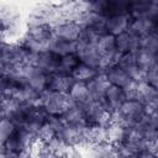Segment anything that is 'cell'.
<instances>
[{
	"mask_svg": "<svg viewBox=\"0 0 158 158\" xmlns=\"http://www.w3.org/2000/svg\"><path fill=\"white\" fill-rule=\"evenodd\" d=\"M73 83H74V79L72 78V75L63 74V73H59V72H54V73L47 74L46 90L68 93L70 86L73 85Z\"/></svg>",
	"mask_w": 158,
	"mask_h": 158,
	"instance_id": "8",
	"label": "cell"
},
{
	"mask_svg": "<svg viewBox=\"0 0 158 158\" xmlns=\"http://www.w3.org/2000/svg\"><path fill=\"white\" fill-rule=\"evenodd\" d=\"M62 120L65 123L69 125H77V126H84L88 125L86 123V118H85V114L81 106L78 105H73L70 109H68L62 116Z\"/></svg>",
	"mask_w": 158,
	"mask_h": 158,
	"instance_id": "17",
	"label": "cell"
},
{
	"mask_svg": "<svg viewBox=\"0 0 158 158\" xmlns=\"http://www.w3.org/2000/svg\"><path fill=\"white\" fill-rule=\"evenodd\" d=\"M115 46L120 54L136 53L139 49V38L135 37L128 31H125L115 37Z\"/></svg>",
	"mask_w": 158,
	"mask_h": 158,
	"instance_id": "9",
	"label": "cell"
},
{
	"mask_svg": "<svg viewBox=\"0 0 158 158\" xmlns=\"http://www.w3.org/2000/svg\"><path fill=\"white\" fill-rule=\"evenodd\" d=\"M130 21H131V15H130L128 11H123V12H117V14L110 15L109 17H106L105 32L116 37L117 35L127 31Z\"/></svg>",
	"mask_w": 158,
	"mask_h": 158,
	"instance_id": "5",
	"label": "cell"
},
{
	"mask_svg": "<svg viewBox=\"0 0 158 158\" xmlns=\"http://www.w3.org/2000/svg\"><path fill=\"white\" fill-rule=\"evenodd\" d=\"M107 85H109V81L104 74V70L99 72L98 75H95L89 81H86V88H88L90 99L91 100H101Z\"/></svg>",
	"mask_w": 158,
	"mask_h": 158,
	"instance_id": "10",
	"label": "cell"
},
{
	"mask_svg": "<svg viewBox=\"0 0 158 158\" xmlns=\"http://www.w3.org/2000/svg\"><path fill=\"white\" fill-rule=\"evenodd\" d=\"M137 101L144 104L152 102L158 100V91L156 88L151 86L149 84H147L146 81L142 83H137V89H136V99Z\"/></svg>",
	"mask_w": 158,
	"mask_h": 158,
	"instance_id": "16",
	"label": "cell"
},
{
	"mask_svg": "<svg viewBox=\"0 0 158 158\" xmlns=\"http://www.w3.org/2000/svg\"><path fill=\"white\" fill-rule=\"evenodd\" d=\"M125 100H126V98H125L122 88H118V86L111 85V84L107 85V88L104 91L102 99H101L104 106L111 115L118 110V107L121 106V104Z\"/></svg>",
	"mask_w": 158,
	"mask_h": 158,
	"instance_id": "6",
	"label": "cell"
},
{
	"mask_svg": "<svg viewBox=\"0 0 158 158\" xmlns=\"http://www.w3.org/2000/svg\"><path fill=\"white\" fill-rule=\"evenodd\" d=\"M144 81L147 84H149L153 88H158V65L153 67L152 69H149L148 72H146V79Z\"/></svg>",
	"mask_w": 158,
	"mask_h": 158,
	"instance_id": "23",
	"label": "cell"
},
{
	"mask_svg": "<svg viewBox=\"0 0 158 158\" xmlns=\"http://www.w3.org/2000/svg\"><path fill=\"white\" fill-rule=\"evenodd\" d=\"M139 48L146 49L151 53L158 54V36H157V32L139 38Z\"/></svg>",
	"mask_w": 158,
	"mask_h": 158,
	"instance_id": "20",
	"label": "cell"
},
{
	"mask_svg": "<svg viewBox=\"0 0 158 158\" xmlns=\"http://www.w3.org/2000/svg\"><path fill=\"white\" fill-rule=\"evenodd\" d=\"M85 114L88 125H96L106 127L111 121V114L106 110L101 100H90L81 106Z\"/></svg>",
	"mask_w": 158,
	"mask_h": 158,
	"instance_id": "2",
	"label": "cell"
},
{
	"mask_svg": "<svg viewBox=\"0 0 158 158\" xmlns=\"http://www.w3.org/2000/svg\"><path fill=\"white\" fill-rule=\"evenodd\" d=\"M56 136H57V133H56L53 126H52V125L49 123V121L47 120V122H44V123L41 126V128L38 130V132H37V142L46 144V143H48L52 138H54Z\"/></svg>",
	"mask_w": 158,
	"mask_h": 158,
	"instance_id": "21",
	"label": "cell"
},
{
	"mask_svg": "<svg viewBox=\"0 0 158 158\" xmlns=\"http://www.w3.org/2000/svg\"><path fill=\"white\" fill-rule=\"evenodd\" d=\"M0 158H9V156H7L6 153H2V154L0 156Z\"/></svg>",
	"mask_w": 158,
	"mask_h": 158,
	"instance_id": "24",
	"label": "cell"
},
{
	"mask_svg": "<svg viewBox=\"0 0 158 158\" xmlns=\"http://www.w3.org/2000/svg\"><path fill=\"white\" fill-rule=\"evenodd\" d=\"M48 51L54 53L58 57H64L69 54H75L77 52V42H69L64 40H59L54 36H52L49 44H48Z\"/></svg>",
	"mask_w": 158,
	"mask_h": 158,
	"instance_id": "12",
	"label": "cell"
},
{
	"mask_svg": "<svg viewBox=\"0 0 158 158\" xmlns=\"http://www.w3.org/2000/svg\"><path fill=\"white\" fill-rule=\"evenodd\" d=\"M80 63L89 65L94 69L102 70L101 68V54L98 49V46L88 44L80 41H77V52H75Z\"/></svg>",
	"mask_w": 158,
	"mask_h": 158,
	"instance_id": "3",
	"label": "cell"
},
{
	"mask_svg": "<svg viewBox=\"0 0 158 158\" xmlns=\"http://www.w3.org/2000/svg\"><path fill=\"white\" fill-rule=\"evenodd\" d=\"M51 28H52V33L54 37H57L59 40L69 41V42H77L83 27L77 21L63 20V21L56 23L54 26H52Z\"/></svg>",
	"mask_w": 158,
	"mask_h": 158,
	"instance_id": "4",
	"label": "cell"
},
{
	"mask_svg": "<svg viewBox=\"0 0 158 158\" xmlns=\"http://www.w3.org/2000/svg\"><path fill=\"white\" fill-rule=\"evenodd\" d=\"M135 59H136V65L143 72H148L153 67L158 65V54L151 53L142 48H139L135 53Z\"/></svg>",
	"mask_w": 158,
	"mask_h": 158,
	"instance_id": "14",
	"label": "cell"
},
{
	"mask_svg": "<svg viewBox=\"0 0 158 158\" xmlns=\"http://www.w3.org/2000/svg\"><path fill=\"white\" fill-rule=\"evenodd\" d=\"M126 130L127 128L121 123L110 121V123L106 126V141L114 146H118L123 143L126 137Z\"/></svg>",
	"mask_w": 158,
	"mask_h": 158,
	"instance_id": "15",
	"label": "cell"
},
{
	"mask_svg": "<svg viewBox=\"0 0 158 158\" xmlns=\"http://www.w3.org/2000/svg\"><path fill=\"white\" fill-rule=\"evenodd\" d=\"M104 74H105V77L107 79L109 84L116 85L118 88H125L126 85H128L132 81L130 75L125 70H122L120 67H117L116 64L104 69Z\"/></svg>",
	"mask_w": 158,
	"mask_h": 158,
	"instance_id": "11",
	"label": "cell"
},
{
	"mask_svg": "<svg viewBox=\"0 0 158 158\" xmlns=\"http://www.w3.org/2000/svg\"><path fill=\"white\" fill-rule=\"evenodd\" d=\"M157 28H158V21L139 17V19H131L127 31L135 37L142 38L147 35L157 32Z\"/></svg>",
	"mask_w": 158,
	"mask_h": 158,
	"instance_id": "7",
	"label": "cell"
},
{
	"mask_svg": "<svg viewBox=\"0 0 158 158\" xmlns=\"http://www.w3.org/2000/svg\"><path fill=\"white\" fill-rule=\"evenodd\" d=\"M79 63H80V62H79V59H78L77 54H69V56L60 57L59 67H58V70H57V72L70 75V74H72V72L74 70V68H75Z\"/></svg>",
	"mask_w": 158,
	"mask_h": 158,
	"instance_id": "19",
	"label": "cell"
},
{
	"mask_svg": "<svg viewBox=\"0 0 158 158\" xmlns=\"http://www.w3.org/2000/svg\"><path fill=\"white\" fill-rule=\"evenodd\" d=\"M68 94H69L70 99L73 100V102L78 106H83L91 100L89 91H88V88H86V83H84V81H75L74 80Z\"/></svg>",
	"mask_w": 158,
	"mask_h": 158,
	"instance_id": "13",
	"label": "cell"
},
{
	"mask_svg": "<svg viewBox=\"0 0 158 158\" xmlns=\"http://www.w3.org/2000/svg\"><path fill=\"white\" fill-rule=\"evenodd\" d=\"M99 72H101V70H98V69H94V68H91L89 65H85L83 63H79L74 68V70L72 72L70 75H72V78L75 81H84V83H86L90 79H93L95 75H98Z\"/></svg>",
	"mask_w": 158,
	"mask_h": 158,
	"instance_id": "18",
	"label": "cell"
},
{
	"mask_svg": "<svg viewBox=\"0 0 158 158\" xmlns=\"http://www.w3.org/2000/svg\"><path fill=\"white\" fill-rule=\"evenodd\" d=\"M16 131L15 125L9 118L0 120V144L4 146V143L7 141V138Z\"/></svg>",
	"mask_w": 158,
	"mask_h": 158,
	"instance_id": "22",
	"label": "cell"
},
{
	"mask_svg": "<svg viewBox=\"0 0 158 158\" xmlns=\"http://www.w3.org/2000/svg\"><path fill=\"white\" fill-rule=\"evenodd\" d=\"M73 105H75V104L73 102V100L70 99L68 93L43 90L40 96V106L51 117L62 116Z\"/></svg>",
	"mask_w": 158,
	"mask_h": 158,
	"instance_id": "1",
	"label": "cell"
}]
</instances>
